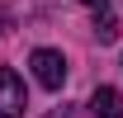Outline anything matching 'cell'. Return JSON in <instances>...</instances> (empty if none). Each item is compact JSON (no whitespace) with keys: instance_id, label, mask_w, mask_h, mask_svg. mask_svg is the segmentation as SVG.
Here are the masks:
<instances>
[{"instance_id":"cell-5","label":"cell","mask_w":123,"mask_h":118,"mask_svg":"<svg viewBox=\"0 0 123 118\" xmlns=\"http://www.w3.org/2000/svg\"><path fill=\"white\" fill-rule=\"evenodd\" d=\"M47 118H80V113H76V109H71V104H62V109H52V113H47Z\"/></svg>"},{"instance_id":"cell-6","label":"cell","mask_w":123,"mask_h":118,"mask_svg":"<svg viewBox=\"0 0 123 118\" xmlns=\"http://www.w3.org/2000/svg\"><path fill=\"white\" fill-rule=\"evenodd\" d=\"M80 5H95V10H104V5H109V0H80Z\"/></svg>"},{"instance_id":"cell-3","label":"cell","mask_w":123,"mask_h":118,"mask_svg":"<svg viewBox=\"0 0 123 118\" xmlns=\"http://www.w3.org/2000/svg\"><path fill=\"white\" fill-rule=\"evenodd\" d=\"M90 113H95V118H123V94H118L114 85H99V90L90 94Z\"/></svg>"},{"instance_id":"cell-4","label":"cell","mask_w":123,"mask_h":118,"mask_svg":"<svg viewBox=\"0 0 123 118\" xmlns=\"http://www.w3.org/2000/svg\"><path fill=\"white\" fill-rule=\"evenodd\" d=\"M95 38H99V43H114V38H118V19H114V14H99V19H95Z\"/></svg>"},{"instance_id":"cell-2","label":"cell","mask_w":123,"mask_h":118,"mask_svg":"<svg viewBox=\"0 0 123 118\" xmlns=\"http://www.w3.org/2000/svg\"><path fill=\"white\" fill-rule=\"evenodd\" d=\"M24 80L10 66H0V118H24Z\"/></svg>"},{"instance_id":"cell-1","label":"cell","mask_w":123,"mask_h":118,"mask_svg":"<svg viewBox=\"0 0 123 118\" xmlns=\"http://www.w3.org/2000/svg\"><path fill=\"white\" fill-rule=\"evenodd\" d=\"M29 66H33V80L43 90H62L66 85V61H62V52H52V47H38L29 57Z\"/></svg>"}]
</instances>
